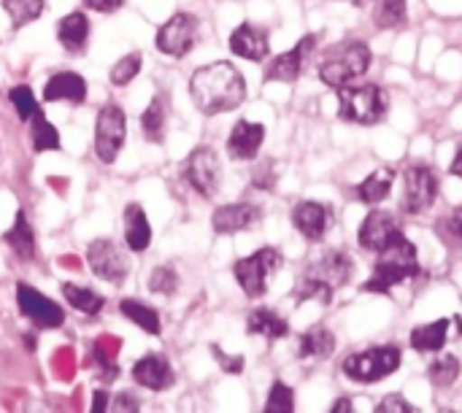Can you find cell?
<instances>
[{"label":"cell","mask_w":462,"mask_h":413,"mask_svg":"<svg viewBox=\"0 0 462 413\" xmlns=\"http://www.w3.org/2000/svg\"><path fill=\"white\" fill-rule=\"evenodd\" d=\"M189 95L200 114L214 116L233 111L246 97V81L233 62H211L189 78Z\"/></svg>","instance_id":"cell-1"},{"label":"cell","mask_w":462,"mask_h":413,"mask_svg":"<svg viewBox=\"0 0 462 413\" xmlns=\"http://www.w3.org/2000/svg\"><path fill=\"white\" fill-rule=\"evenodd\" d=\"M379 260L374 265V276L365 281V292H374V295H390L393 287L409 281V279H417L422 273L420 268V257H417V246L403 235L398 233L387 246H382L379 252Z\"/></svg>","instance_id":"cell-2"},{"label":"cell","mask_w":462,"mask_h":413,"mask_svg":"<svg viewBox=\"0 0 462 413\" xmlns=\"http://www.w3.org/2000/svg\"><path fill=\"white\" fill-rule=\"evenodd\" d=\"M352 276V260L344 252H328L322 254L317 262H311L298 287H295V300L306 303V300H317V303H330L333 295L349 281Z\"/></svg>","instance_id":"cell-3"},{"label":"cell","mask_w":462,"mask_h":413,"mask_svg":"<svg viewBox=\"0 0 462 413\" xmlns=\"http://www.w3.org/2000/svg\"><path fill=\"white\" fill-rule=\"evenodd\" d=\"M390 97L379 84H346L338 89V114L344 122L374 127L384 122Z\"/></svg>","instance_id":"cell-4"},{"label":"cell","mask_w":462,"mask_h":413,"mask_svg":"<svg viewBox=\"0 0 462 413\" xmlns=\"http://www.w3.org/2000/svg\"><path fill=\"white\" fill-rule=\"evenodd\" d=\"M368 68H371V46L365 41H346L319 62V78L328 87L341 89L346 84H355L360 76H365Z\"/></svg>","instance_id":"cell-5"},{"label":"cell","mask_w":462,"mask_h":413,"mask_svg":"<svg viewBox=\"0 0 462 413\" xmlns=\"http://www.w3.org/2000/svg\"><path fill=\"white\" fill-rule=\"evenodd\" d=\"M403 365V352L398 346H374L357 354H349L341 365L344 376L357 384H376L390 379Z\"/></svg>","instance_id":"cell-6"},{"label":"cell","mask_w":462,"mask_h":413,"mask_svg":"<svg viewBox=\"0 0 462 413\" xmlns=\"http://www.w3.org/2000/svg\"><path fill=\"white\" fill-rule=\"evenodd\" d=\"M279 268H282V254L276 249L265 246V249H257L254 254L238 260L233 273H236V281L244 289V295L249 300H257L268 292V281L276 276Z\"/></svg>","instance_id":"cell-7"},{"label":"cell","mask_w":462,"mask_h":413,"mask_svg":"<svg viewBox=\"0 0 462 413\" xmlns=\"http://www.w3.org/2000/svg\"><path fill=\"white\" fill-rule=\"evenodd\" d=\"M125 135H127L125 111L114 103L103 106L97 114V124H95V151L100 162L111 165L119 157V149L125 146Z\"/></svg>","instance_id":"cell-8"},{"label":"cell","mask_w":462,"mask_h":413,"mask_svg":"<svg viewBox=\"0 0 462 413\" xmlns=\"http://www.w3.org/2000/svg\"><path fill=\"white\" fill-rule=\"evenodd\" d=\"M184 179L198 195L214 197L222 184V162L217 151L211 146H198L184 162Z\"/></svg>","instance_id":"cell-9"},{"label":"cell","mask_w":462,"mask_h":413,"mask_svg":"<svg viewBox=\"0 0 462 413\" xmlns=\"http://www.w3.org/2000/svg\"><path fill=\"white\" fill-rule=\"evenodd\" d=\"M439 197V179L428 165H411L403 176V211L420 216L433 208Z\"/></svg>","instance_id":"cell-10"},{"label":"cell","mask_w":462,"mask_h":413,"mask_svg":"<svg viewBox=\"0 0 462 413\" xmlns=\"http://www.w3.org/2000/svg\"><path fill=\"white\" fill-rule=\"evenodd\" d=\"M198 41V19L187 11L173 14L157 32V49L168 57H184Z\"/></svg>","instance_id":"cell-11"},{"label":"cell","mask_w":462,"mask_h":413,"mask_svg":"<svg viewBox=\"0 0 462 413\" xmlns=\"http://www.w3.org/2000/svg\"><path fill=\"white\" fill-rule=\"evenodd\" d=\"M87 262L92 268V273L108 284H122L127 279V260L125 254L114 246V241L97 238L87 246Z\"/></svg>","instance_id":"cell-12"},{"label":"cell","mask_w":462,"mask_h":413,"mask_svg":"<svg viewBox=\"0 0 462 413\" xmlns=\"http://www.w3.org/2000/svg\"><path fill=\"white\" fill-rule=\"evenodd\" d=\"M16 306H19V314L27 317L38 327H60L65 319L62 308L46 295L35 292L30 284H16Z\"/></svg>","instance_id":"cell-13"},{"label":"cell","mask_w":462,"mask_h":413,"mask_svg":"<svg viewBox=\"0 0 462 413\" xmlns=\"http://www.w3.org/2000/svg\"><path fill=\"white\" fill-rule=\"evenodd\" d=\"M314 49H317V35H306V38H300L290 51L279 54V57L268 65V70H265V81H284V84L298 81Z\"/></svg>","instance_id":"cell-14"},{"label":"cell","mask_w":462,"mask_h":413,"mask_svg":"<svg viewBox=\"0 0 462 413\" xmlns=\"http://www.w3.org/2000/svg\"><path fill=\"white\" fill-rule=\"evenodd\" d=\"M260 219H263L260 206H254V203H230V206H219L214 211L211 225H214V233L233 235V233H241V230L254 227Z\"/></svg>","instance_id":"cell-15"},{"label":"cell","mask_w":462,"mask_h":413,"mask_svg":"<svg viewBox=\"0 0 462 413\" xmlns=\"http://www.w3.org/2000/svg\"><path fill=\"white\" fill-rule=\"evenodd\" d=\"M230 51L249 60V62H260L268 57L271 51V41H268V32L252 22H244L233 30L230 35Z\"/></svg>","instance_id":"cell-16"},{"label":"cell","mask_w":462,"mask_h":413,"mask_svg":"<svg viewBox=\"0 0 462 413\" xmlns=\"http://www.w3.org/2000/svg\"><path fill=\"white\" fill-rule=\"evenodd\" d=\"M292 225L306 241H322L330 227V208L317 200H303L292 208Z\"/></svg>","instance_id":"cell-17"},{"label":"cell","mask_w":462,"mask_h":413,"mask_svg":"<svg viewBox=\"0 0 462 413\" xmlns=\"http://www.w3.org/2000/svg\"><path fill=\"white\" fill-rule=\"evenodd\" d=\"M265 143V127L260 122H249V119H241L236 122V127L230 130V138H227V151L233 160H254L260 154Z\"/></svg>","instance_id":"cell-18"},{"label":"cell","mask_w":462,"mask_h":413,"mask_svg":"<svg viewBox=\"0 0 462 413\" xmlns=\"http://www.w3.org/2000/svg\"><path fill=\"white\" fill-rule=\"evenodd\" d=\"M398 233H401V227H398V222H395V216H393L390 211H371V214L365 216V222H363L357 238H360V246H363L365 252H379V249L387 246Z\"/></svg>","instance_id":"cell-19"},{"label":"cell","mask_w":462,"mask_h":413,"mask_svg":"<svg viewBox=\"0 0 462 413\" xmlns=\"http://www.w3.org/2000/svg\"><path fill=\"white\" fill-rule=\"evenodd\" d=\"M133 379L135 384H141L143 390H152V392H162L173 384V371L168 365L165 357L160 354H146L141 357L135 365H133Z\"/></svg>","instance_id":"cell-20"},{"label":"cell","mask_w":462,"mask_h":413,"mask_svg":"<svg viewBox=\"0 0 462 413\" xmlns=\"http://www.w3.org/2000/svg\"><path fill=\"white\" fill-rule=\"evenodd\" d=\"M87 97V81L79 73H54L43 87V100H68V103H84Z\"/></svg>","instance_id":"cell-21"},{"label":"cell","mask_w":462,"mask_h":413,"mask_svg":"<svg viewBox=\"0 0 462 413\" xmlns=\"http://www.w3.org/2000/svg\"><path fill=\"white\" fill-rule=\"evenodd\" d=\"M336 352V335L325 327V325H317L311 330H306L300 338H298V357L300 360H328L330 354Z\"/></svg>","instance_id":"cell-22"},{"label":"cell","mask_w":462,"mask_h":413,"mask_svg":"<svg viewBox=\"0 0 462 413\" xmlns=\"http://www.w3.org/2000/svg\"><path fill=\"white\" fill-rule=\"evenodd\" d=\"M57 38L70 54H81L89 41V19L81 11H73L57 22Z\"/></svg>","instance_id":"cell-23"},{"label":"cell","mask_w":462,"mask_h":413,"mask_svg":"<svg viewBox=\"0 0 462 413\" xmlns=\"http://www.w3.org/2000/svg\"><path fill=\"white\" fill-rule=\"evenodd\" d=\"M125 243L130 252H143L152 243V225L138 203H130L125 208Z\"/></svg>","instance_id":"cell-24"},{"label":"cell","mask_w":462,"mask_h":413,"mask_svg":"<svg viewBox=\"0 0 462 413\" xmlns=\"http://www.w3.org/2000/svg\"><path fill=\"white\" fill-rule=\"evenodd\" d=\"M246 333L249 335H263L268 341H282L290 335V325L287 319H282L276 311L271 308H254L246 319Z\"/></svg>","instance_id":"cell-25"},{"label":"cell","mask_w":462,"mask_h":413,"mask_svg":"<svg viewBox=\"0 0 462 413\" xmlns=\"http://www.w3.org/2000/svg\"><path fill=\"white\" fill-rule=\"evenodd\" d=\"M449 325H452V319H439V322L414 327L411 338H409L411 349L414 352H441L449 344Z\"/></svg>","instance_id":"cell-26"},{"label":"cell","mask_w":462,"mask_h":413,"mask_svg":"<svg viewBox=\"0 0 462 413\" xmlns=\"http://www.w3.org/2000/svg\"><path fill=\"white\" fill-rule=\"evenodd\" d=\"M393 184H395V170H393V168H379V170H374V173L357 187V197H360V203L376 206V203H382V200L390 197Z\"/></svg>","instance_id":"cell-27"},{"label":"cell","mask_w":462,"mask_h":413,"mask_svg":"<svg viewBox=\"0 0 462 413\" xmlns=\"http://www.w3.org/2000/svg\"><path fill=\"white\" fill-rule=\"evenodd\" d=\"M3 241L11 246V252L22 260H32L35 257V235H32V227L24 216V211L16 214L14 219V227L3 235Z\"/></svg>","instance_id":"cell-28"},{"label":"cell","mask_w":462,"mask_h":413,"mask_svg":"<svg viewBox=\"0 0 462 413\" xmlns=\"http://www.w3.org/2000/svg\"><path fill=\"white\" fill-rule=\"evenodd\" d=\"M119 311H122L125 319H130L133 325H138L143 333L160 335V330H162L160 317H157V311L149 308L146 303H141V300H122V303H119Z\"/></svg>","instance_id":"cell-29"},{"label":"cell","mask_w":462,"mask_h":413,"mask_svg":"<svg viewBox=\"0 0 462 413\" xmlns=\"http://www.w3.org/2000/svg\"><path fill=\"white\" fill-rule=\"evenodd\" d=\"M62 295L70 303V308H76L79 314H87V317H97L106 303L97 292L79 287V284H62Z\"/></svg>","instance_id":"cell-30"},{"label":"cell","mask_w":462,"mask_h":413,"mask_svg":"<svg viewBox=\"0 0 462 413\" xmlns=\"http://www.w3.org/2000/svg\"><path fill=\"white\" fill-rule=\"evenodd\" d=\"M379 30H398L409 22V0H382L374 16Z\"/></svg>","instance_id":"cell-31"},{"label":"cell","mask_w":462,"mask_h":413,"mask_svg":"<svg viewBox=\"0 0 462 413\" xmlns=\"http://www.w3.org/2000/svg\"><path fill=\"white\" fill-rule=\"evenodd\" d=\"M428 379L439 387V390H447L452 387L457 379H460V360L455 354H439L430 368H428Z\"/></svg>","instance_id":"cell-32"},{"label":"cell","mask_w":462,"mask_h":413,"mask_svg":"<svg viewBox=\"0 0 462 413\" xmlns=\"http://www.w3.org/2000/svg\"><path fill=\"white\" fill-rule=\"evenodd\" d=\"M30 135H32V149L35 151H54V149H60V133L54 130V124L49 119H43L41 111L32 114Z\"/></svg>","instance_id":"cell-33"},{"label":"cell","mask_w":462,"mask_h":413,"mask_svg":"<svg viewBox=\"0 0 462 413\" xmlns=\"http://www.w3.org/2000/svg\"><path fill=\"white\" fill-rule=\"evenodd\" d=\"M14 27H24L43 14V0H3Z\"/></svg>","instance_id":"cell-34"},{"label":"cell","mask_w":462,"mask_h":413,"mask_svg":"<svg viewBox=\"0 0 462 413\" xmlns=\"http://www.w3.org/2000/svg\"><path fill=\"white\" fill-rule=\"evenodd\" d=\"M141 127H143V133H146L149 141H154V143L162 141V133H165V108H162V100L160 97H154L146 106V111L141 116Z\"/></svg>","instance_id":"cell-35"},{"label":"cell","mask_w":462,"mask_h":413,"mask_svg":"<svg viewBox=\"0 0 462 413\" xmlns=\"http://www.w3.org/2000/svg\"><path fill=\"white\" fill-rule=\"evenodd\" d=\"M265 411L268 413H292L295 411V392H292L287 384L276 381V384L271 387V392H268Z\"/></svg>","instance_id":"cell-36"},{"label":"cell","mask_w":462,"mask_h":413,"mask_svg":"<svg viewBox=\"0 0 462 413\" xmlns=\"http://www.w3.org/2000/svg\"><path fill=\"white\" fill-rule=\"evenodd\" d=\"M8 97H11V106L16 108V114H19L22 122L32 119V114L38 111V100H35L32 89L24 87V84H22V87H14V89L8 92Z\"/></svg>","instance_id":"cell-37"},{"label":"cell","mask_w":462,"mask_h":413,"mask_svg":"<svg viewBox=\"0 0 462 413\" xmlns=\"http://www.w3.org/2000/svg\"><path fill=\"white\" fill-rule=\"evenodd\" d=\"M138 70H141V54H125L114 68H111V81L116 84V87H125V84H130L135 76H138Z\"/></svg>","instance_id":"cell-38"},{"label":"cell","mask_w":462,"mask_h":413,"mask_svg":"<svg viewBox=\"0 0 462 413\" xmlns=\"http://www.w3.org/2000/svg\"><path fill=\"white\" fill-rule=\"evenodd\" d=\"M176 287H179V276H176L173 268L160 265V268H154V271L149 273V289H152V292H157V295H173Z\"/></svg>","instance_id":"cell-39"},{"label":"cell","mask_w":462,"mask_h":413,"mask_svg":"<svg viewBox=\"0 0 462 413\" xmlns=\"http://www.w3.org/2000/svg\"><path fill=\"white\" fill-rule=\"evenodd\" d=\"M214 357L219 360L222 371H225V373H230V376H238V373L244 371V357H227L219 346H214Z\"/></svg>","instance_id":"cell-40"},{"label":"cell","mask_w":462,"mask_h":413,"mask_svg":"<svg viewBox=\"0 0 462 413\" xmlns=\"http://www.w3.org/2000/svg\"><path fill=\"white\" fill-rule=\"evenodd\" d=\"M379 411L382 413H411L414 411V406H411V403H406L401 395H387V398L379 403Z\"/></svg>","instance_id":"cell-41"},{"label":"cell","mask_w":462,"mask_h":413,"mask_svg":"<svg viewBox=\"0 0 462 413\" xmlns=\"http://www.w3.org/2000/svg\"><path fill=\"white\" fill-rule=\"evenodd\" d=\"M273 170H271V162H265L263 168L254 170V187H263V189H271L273 187Z\"/></svg>","instance_id":"cell-42"},{"label":"cell","mask_w":462,"mask_h":413,"mask_svg":"<svg viewBox=\"0 0 462 413\" xmlns=\"http://www.w3.org/2000/svg\"><path fill=\"white\" fill-rule=\"evenodd\" d=\"M125 0H84L87 8L92 11H100V14H108V11H116Z\"/></svg>","instance_id":"cell-43"},{"label":"cell","mask_w":462,"mask_h":413,"mask_svg":"<svg viewBox=\"0 0 462 413\" xmlns=\"http://www.w3.org/2000/svg\"><path fill=\"white\" fill-rule=\"evenodd\" d=\"M447 227H449V233H452L455 238H462V206H457V208L452 211V216H449Z\"/></svg>","instance_id":"cell-44"},{"label":"cell","mask_w":462,"mask_h":413,"mask_svg":"<svg viewBox=\"0 0 462 413\" xmlns=\"http://www.w3.org/2000/svg\"><path fill=\"white\" fill-rule=\"evenodd\" d=\"M135 408H138V403L130 400L127 395H119V400L114 403V411H135Z\"/></svg>","instance_id":"cell-45"},{"label":"cell","mask_w":462,"mask_h":413,"mask_svg":"<svg viewBox=\"0 0 462 413\" xmlns=\"http://www.w3.org/2000/svg\"><path fill=\"white\" fill-rule=\"evenodd\" d=\"M108 408V395L106 392H95V403H92V411L100 413Z\"/></svg>","instance_id":"cell-46"},{"label":"cell","mask_w":462,"mask_h":413,"mask_svg":"<svg viewBox=\"0 0 462 413\" xmlns=\"http://www.w3.org/2000/svg\"><path fill=\"white\" fill-rule=\"evenodd\" d=\"M352 408H355V406H352V400H349V398H341V400H336V403H333V413H338V411H352Z\"/></svg>","instance_id":"cell-47"},{"label":"cell","mask_w":462,"mask_h":413,"mask_svg":"<svg viewBox=\"0 0 462 413\" xmlns=\"http://www.w3.org/2000/svg\"><path fill=\"white\" fill-rule=\"evenodd\" d=\"M457 179H462V146L457 149V154H455V162H452V168H449Z\"/></svg>","instance_id":"cell-48"},{"label":"cell","mask_w":462,"mask_h":413,"mask_svg":"<svg viewBox=\"0 0 462 413\" xmlns=\"http://www.w3.org/2000/svg\"><path fill=\"white\" fill-rule=\"evenodd\" d=\"M346 3H352V5H365V3H371V0H346Z\"/></svg>","instance_id":"cell-49"}]
</instances>
